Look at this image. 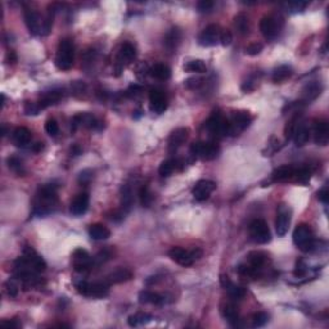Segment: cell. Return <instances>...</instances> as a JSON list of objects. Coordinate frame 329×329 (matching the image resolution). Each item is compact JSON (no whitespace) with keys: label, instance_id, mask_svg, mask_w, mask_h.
Here are the masks:
<instances>
[{"label":"cell","instance_id":"1","mask_svg":"<svg viewBox=\"0 0 329 329\" xmlns=\"http://www.w3.org/2000/svg\"><path fill=\"white\" fill-rule=\"evenodd\" d=\"M57 202V186L53 184L44 185L36 193L35 201H34V212L40 216L49 214L53 211V207H55Z\"/></svg>","mask_w":329,"mask_h":329},{"label":"cell","instance_id":"2","mask_svg":"<svg viewBox=\"0 0 329 329\" xmlns=\"http://www.w3.org/2000/svg\"><path fill=\"white\" fill-rule=\"evenodd\" d=\"M73 58H75V47L71 39L65 37L61 40L58 45L57 55H55V65L59 70L67 71L73 65Z\"/></svg>","mask_w":329,"mask_h":329},{"label":"cell","instance_id":"3","mask_svg":"<svg viewBox=\"0 0 329 329\" xmlns=\"http://www.w3.org/2000/svg\"><path fill=\"white\" fill-rule=\"evenodd\" d=\"M76 290L80 294L90 298H104L110 293V284L104 282L89 283L85 280L76 283Z\"/></svg>","mask_w":329,"mask_h":329},{"label":"cell","instance_id":"4","mask_svg":"<svg viewBox=\"0 0 329 329\" xmlns=\"http://www.w3.org/2000/svg\"><path fill=\"white\" fill-rule=\"evenodd\" d=\"M293 242L304 252L312 251L315 247V238L311 228L306 224H301L294 229L293 232Z\"/></svg>","mask_w":329,"mask_h":329},{"label":"cell","instance_id":"5","mask_svg":"<svg viewBox=\"0 0 329 329\" xmlns=\"http://www.w3.org/2000/svg\"><path fill=\"white\" fill-rule=\"evenodd\" d=\"M168 256L172 261L176 264L182 265V266H190L193 265L196 260L201 258L202 256V251L200 248H194V250H184L182 247H172L171 250L168 251Z\"/></svg>","mask_w":329,"mask_h":329},{"label":"cell","instance_id":"6","mask_svg":"<svg viewBox=\"0 0 329 329\" xmlns=\"http://www.w3.org/2000/svg\"><path fill=\"white\" fill-rule=\"evenodd\" d=\"M190 153L202 161H212L220 153V147L216 143L197 142L190 146Z\"/></svg>","mask_w":329,"mask_h":329},{"label":"cell","instance_id":"7","mask_svg":"<svg viewBox=\"0 0 329 329\" xmlns=\"http://www.w3.org/2000/svg\"><path fill=\"white\" fill-rule=\"evenodd\" d=\"M250 237L255 243L268 244L272 240V232L269 229V225L261 219H256L250 224Z\"/></svg>","mask_w":329,"mask_h":329},{"label":"cell","instance_id":"8","mask_svg":"<svg viewBox=\"0 0 329 329\" xmlns=\"http://www.w3.org/2000/svg\"><path fill=\"white\" fill-rule=\"evenodd\" d=\"M280 27H282V19L274 15L265 16L260 22V30L266 40L275 39L279 34Z\"/></svg>","mask_w":329,"mask_h":329},{"label":"cell","instance_id":"9","mask_svg":"<svg viewBox=\"0 0 329 329\" xmlns=\"http://www.w3.org/2000/svg\"><path fill=\"white\" fill-rule=\"evenodd\" d=\"M206 129L216 136L229 135V120L220 113H214L206 122Z\"/></svg>","mask_w":329,"mask_h":329},{"label":"cell","instance_id":"10","mask_svg":"<svg viewBox=\"0 0 329 329\" xmlns=\"http://www.w3.org/2000/svg\"><path fill=\"white\" fill-rule=\"evenodd\" d=\"M220 34L221 30L218 25H210L200 34L198 36V44L202 47H215L220 43Z\"/></svg>","mask_w":329,"mask_h":329},{"label":"cell","instance_id":"11","mask_svg":"<svg viewBox=\"0 0 329 329\" xmlns=\"http://www.w3.org/2000/svg\"><path fill=\"white\" fill-rule=\"evenodd\" d=\"M72 258H73V266H75L76 272L85 273L89 272L90 269H93V258L90 257V255L88 254L86 250L77 248L72 255Z\"/></svg>","mask_w":329,"mask_h":329},{"label":"cell","instance_id":"12","mask_svg":"<svg viewBox=\"0 0 329 329\" xmlns=\"http://www.w3.org/2000/svg\"><path fill=\"white\" fill-rule=\"evenodd\" d=\"M216 188V184H215L212 180H200V182L194 185L192 193H193L194 200L198 201V202H202V201H206L211 193Z\"/></svg>","mask_w":329,"mask_h":329},{"label":"cell","instance_id":"13","mask_svg":"<svg viewBox=\"0 0 329 329\" xmlns=\"http://www.w3.org/2000/svg\"><path fill=\"white\" fill-rule=\"evenodd\" d=\"M251 117L247 112H237L229 121V135H238L250 125Z\"/></svg>","mask_w":329,"mask_h":329},{"label":"cell","instance_id":"14","mask_svg":"<svg viewBox=\"0 0 329 329\" xmlns=\"http://www.w3.org/2000/svg\"><path fill=\"white\" fill-rule=\"evenodd\" d=\"M23 257L27 261V264L37 273L44 272L47 269V262L44 261V258L34 250L33 247H26L25 251H23Z\"/></svg>","mask_w":329,"mask_h":329},{"label":"cell","instance_id":"15","mask_svg":"<svg viewBox=\"0 0 329 329\" xmlns=\"http://www.w3.org/2000/svg\"><path fill=\"white\" fill-rule=\"evenodd\" d=\"M149 106L150 111L154 112V113H164L167 108V99L164 97V94L162 93L161 90L153 89L150 90L149 93Z\"/></svg>","mask_w":329,"mask_h":329},{"label":"cell","instance_id":"16","mask_svg":"<svg viewBox=\"0 0 329 329\" xmlns=\"http://www.w3.org/2000/svg\"><path fill=\"white\" fill-rule=\"evenodd\" d=\"M188 138H189V129L188 128H179V129L174 130L168 138V150L176 152L178 148L182 147L183 144L188 140Z\"/></svg>","mask_w":329,"mask_h":329},{"label":"cell","instance_id":"17","mask_svg":"<svg viewBox=\"0 0 329 329\" xmlns=\"http://www.w3.org/2000/svg\"><path fill=\"white\" fill-rule=\"evenodd\" d=\"M291 224V211L284 206H280L278 211V218H276L275 229L278 237H284L290 229Z\"/></svg>","mask_w":329,"mask_h":329},{"label":"cell","instance_id":"18","mask_svg":"<svg viewBox=\"0 0 329 329\" xmlns=\"http://www.w3.org/2000/svg\"><path fill=\"white\" fill-rule=\"evenodd\" d=\"M314 140L315 143L322 147H326L329 142V125L326 120L316 121L314 125Z\"/></svg>","mask_w":329,"mask_h":329},{"label":"cell","instance_id":"19","mask_svg":"<svg viewBox=\"0 0 329 329\" xmlns=\"http://www.w3.org/2000/svg\"><path fill=\"white\" fill-rule=\"evenodd\" d=\"M89 208V194L88 193H80L77 194L70 206V212L73 216H81L85 214Z\"/></svg>","mask_w":329,"mask_h":329},{"label":"cell","instance_id":"20","mask_svg":"<svg viewBox=\"0 0 329 329\" xmlns=\"http://www.w3.org/2000/svg\"><path fill=\"white\" fill-rule=\"evenodd\" d=\"M220 280H221L222 287L228 291V294L232 297L233 300H242V298H244V296H246V291H244L243 287H239L237 286V284H234V283L229 279V276L228 275H221Z\"/></svg>","mask_w":329,"mask_h":329},{"label":"cell","instance_id":"21","mask_svg":"<svg viewBox=\"0 0 329 329\" xmlns=\"http://www.w3.org/2000/svg\"><path fill=\"white\" fill-rule=\"evenodd\" d=\"M23 15H25L26 26H27L30 34L37 35L40 33V27H41L40 17L37 15V12L31 9V8H25V13Z\"/></svg>","mask_w":329,"mask_h":329},{"label":"cell","instance_id":"22","mask_svg":"<svg viewBox=\"0 0 329 329\" xmlns=\"http://www.w3.org/2000/svg\"><path fill=\"white\" fill-rule=\"evenodd\" d=\"M132 278V273L131 270L126 268H120L115 272H112L111 274H108L106 276V279L104 282L107 283V284H120V283H125L128 280H130Z\"/></svg>","mask_w":329,"mask_h":329},{"label":"cell","instance_id":"23","mask_svg":"<svg viewBox=\"0 0 329 329\" xmlns=\"http://www.w3.org/2000/svg\"><path fill=\"white\" fill-rule=\"evenodd\" d=\"M309 138H310V129H309L308 124H305V122H297L293 132V140L297 147L305 146V144L308 143Z\"/></svg>","mask_w":329,"mask_h":329},{"label":"cell","instance_id":"24","mask_svg":"<svg viewBox=\"0 0 329 329\" xmlns=\"http://www.w3.org/2000/svg\"><path fill=\"white\" fill-rule=\"evenodd\" d=\"M294 175H296V168L290 164H284L274 170L272 179L273 182H287V180L293 179Z\"/></svg>","mask_w":329,"mask_h":329},{"label":"cell","instance_id":"25","mask_svg":"<svg viewBox=\"0 0 329 329\" xmlns=\"http://www.w3.org/2000/svg\"><path fill=\"white\" fill-rule=\"evenodd\" d=\"M31 131L27 128H17L15 131L12 132V140L17 147H25L31 142Z\"/></svg>","mask_w":329,"mask_h":329},{"label":"cell","instance_id":"26","mask_svg":"<svg viewBox=\"0 0 329 329\" xmlns=\"http://www.w3.org/2000/svg\"><path fill=\"white\" fill-rule=\"evenodd\" d=\"M221 315L224 316L226 322L229 323L230 326L237 327L238 326V322H239V314H238V310L232 302H225V304L221 305Z\"/></svg>","mask_w":329,"mask_h":329},{"label":"cell","instance_id":"27","mask_svg":"<svg viewBox=\"0 0 329 329\" xmlns=\"http://www.w3.org/2000/svg\"><path fill=\"white\" fill-rule=\"evenodd\" d=\"M63 98V90L61 89H53L48 91V93H44L41 99L37 102L40 104V107L47 108L49 106H53V104H57L59 100Z\"/></svg>","mask_w":329,"mask_h":329},{"label":"cell","instance_id":"28","mask_svg":"<svg viewBox=\"0 0 329 329\" xmlns=\"http://www.w3.org/2000/svg\"><path fill=\"white\" fill-rule=\"evenodd\" d=\"M322 84L318 81H311L309 82L308 85L304 88V90H302V98H304L305 102H312V100L316 99L322 94Z\"/></svg>","mask_w":329,"mask_h":329},{"label":"cell","instance_id":"29","mask_svg":"<svg viewBox=\"0 0 329 329\" xmlns=\"http://www.w3.org/2000/svg\"><path fill=\"white\" fill-rule=\"evenodd\" d=\"M132 204H134V193H132V188L130 184H124L121 186V207L122 212L126 214L131 210Z\"/></svg>","mask_w":329,"mask_h":329},{"label":"cell","instance_id":"30","mask_svg":"<svg viewBox=\"0 0 329 329\" xmlns=\"http://www.w3.org/2000/svg\"><path fill=\"white\" fill-rule=\"evenodd\" d=\"M266 260H268V255L262 251H251L250 254L247 255L248 265L255 269H258V270L264 266Z\"/></svg>","mask_w":329,"mask_h":329},{"label":"cell","instance_id":"31","mask_svg":"<svg viewBox=\"0 0 329 329\" xmlns=\"http://www.w3.org/2000/svg\"><path fill=\"white\" fill-rule=\"evenodd\" d=\"M136 50L134 45L130 43H124L118 50V62L121 63H130L132 59H135Z\"/></svg>","mask_w":329,"mask_h":329},{"label":"cell","instance_id":"32","mask_svg":"<svg viewBox=\"0 0 329 329\" xmlns=\"http://www.w3.org/2000/svg\"><path fill=\"white\" fill-rule=\"evenodd\" d=\"M89 236L94 240H104L111 237V232L107 226L102 224H94L89 228Z\"/></svg>","mask_w":329,"mask_h":329},{"label":"cell","instance_id":"33","mask_svg":"<svg viewBox=\"0 0 329 329\" xmlns=\"http://www.w3.org/2000/svg\"><path fill=\"white\" fill-rule=\"evenodd\" d=\"M149 73L152 77L157 80H162V81H166L171 77V70L167 67L166 65H162V63H157L154 65L153 67L149 70Z\"/></svg>","mask_w":329,"mask_h":329},{"label":"cell","instance_id":"34","mask_svg":"<svg viewBox=\"0 0 329 329\" xmlns=\"http://www.w3.org/2000/svg\"><path fill=\"white\" fill-rule=\"evenodd\" d=\"M292 75H293V70H292V67H291V66L283 65L279 66V67L275 68V70L273 71L272 79L274 82L279 84V82H283L286 81L287 79H290Z\"/></svg>","mask_w":329,"mask_h":329},{"label":"cell","instance_id":"35","mask_svg":"<svg viewBox=\"0 0 329 329\" xmlns=\"http://www.w3.org/2000/svg\"><path fill=\"white\" fill-rule=\"evenodd\" d=\"M139 302L140 304L162 305L164 302V297L161 294L154 293V292H150V291H142L139 293Z\"/></svg>","mask_w":329,"mask_h":329},{"label":"cell","instance_id":"36","mask_svg":"<svg viewBox=\"0 0 329 329\" xmlns=\"http://www.w3.org/2000/svg\"><path fill=\"white\" fill-rule=\"evenodd\" d=\"M180 164L179 160H174V158H168V160H164L161 162L160 167H158V174L162 176V178H167L174 172L178 166Z\"/></svg>","mask_w":329,"mask_h":329},{"label":"cell","instance_id":"37","mask_svg":"<svg viewBox=\"0 0 329 329\" xmlns=\"http://www.w3.org/2000/svg\"><path fill=\"white\" fill-rule=\"evenodd\" d=\"M234 27L240 35H247L250 33V19L244 13H238L234 17Z\"/></svg>","mask_w":329,"mask_h":329},{"label":"cell","instance_id":"38","mask_svg":"<svg viewBox=\"0 0 329 329\" xmlns=\"http://www.w3.org/2000/svg\"><path fill=\"white\" fill-rule=\"evenodd\" d=\"M180 37H182V33H180L179 29H171L167 33L166 37H164V45L168 48V49H174L176 48V45L179 44Z\"/></svg>","mask_w":329,"mask_h":329},{"label":"cell","instance_id":"39","mask_svg":"<svg viewBox=\"0 0 329 329\" xmlns=\"http://www.w3.org/2000/svg\"><path fill=\"white\" fill-rule=\"evenodd\" d=\"M150 320H152V315L146 314V312H138V314L129 316L128 323L130 327H138L142 324H147Z\"/></svg>","mask_w":329,"mask_h":329},{"label":"cell","instance_id":"40","mask_svg":"<svg viewBox=\"0 0 329 329\" xmlns=\"http://www.w3.org/2000/svg\"><path fill=\"white\" fill-rule=\"evenodd\" d=\"M184 70L186 72H194V73H204L207 72V66L203 61L201 59H194V61L188 62L185 66H184Z\"/></svg>","mask_w":329,"mask_h":329},{"label":"cell","instance_id":"41","mask_svg":"<svg viewBox=\"0 0 329 329\" xmlns=\"http://www.w3.org/2000/svg\"><path fill=\"white\" fill-rule=\"evenodd\" d=\"M139 198H140V204L143 207H149L152 204V201H153V196L150 193L149 186L148 184H144L139 190Z\"/></svg>","mask_w":329,"mask_h":329},{"label":"cell","instance_id":"42","mask_svg":"<svg viewBox=\"0 0 329 329\" xmlns=\"http://www.w3.org/2000/svg\"><path fill=\"white\" fill-rule=\"evenodd\" d=\"M8 167L11 168L12 171L17 174V175L22 176L25 175V166H23V162L19 160L18 157H9L8 158Z\"/></svg>","mask_w":329,"mask_h":329},{"label":"cell","instance_id":"43","mask_svg":"<svg viewBox=\"0 0 329 329\" xmlns=\"http://www.w3.org/2000/svg\"><path fill=\"white\" fill-rule=\"evenodd\" d=\"M284 7L291 13H298V12H302L305 8L308 7V3H305V1H290V3L284 4Z\"/></svg>","mask_w":329,"mask_h":329},{"label":"cell","instance_id":"44","mask_svg":"<svg viewBox=\"0 0 329 329\" xmlns=\"http://www.w3.org/2000/svg\"><path fill=\"white\" fill-rule=\"evenodd\" d=\"M269 322V315L266 312H257L252 316V326L255 328H260L264 327Z\"/></svg>","mask_w":329,"mask_h":329},{"label":"cell","instance_id":"45","mask_svg":"<svg viewBox=\"0 0 329 329\" xmlns=\"http://www.w3.org/2000/svg\"><path fill=\"white\" fill-rule=\"evenodd\" d=\"M45 131L49 134L50 136H55L59 132V125L58 122L54 120V118H49L47 122H45Z\"/></svg>","mask_w":329,"mask_h":329},{"label":"cell","instance_id":"46","mask_svg":"<svg viewBox=\"0 0 329 329\" xmlns=\"http://www.w3.org/2000/svg\"><path fill=\"white\" fill-rule=\"evenodd\" d=\"M43 108L40 107L39 103H33V102H27L25 104V113L27 116H36L39 115L40 111H41Z\"/></svg>","mask_w":329,"mask_h":329},{"label":"cell","instance_id":"47","mask_svg":"<svg viewBox=\"0 0 329 329\" xmlns=\"http://www.w3.org/2000/svg\"><path fill=\"white\" fill-rule=\"evenodd\" d=\"M262 49H264V45L261 43H252L246 48V53L254 57V55H257V54L261 53Z\"/></svg>","mask_w":329,"mask_h":329},{"label":"cell","instance_id":"48","mask_svg":"<svg viewBox=\"0 0 329 329\" xmlns=\"http://www.w3.org/2000/svg\"><path fill=\"white\" fill-rule=\"evenodd\" d=\"M233 41V35L229 30H221L220 34V44L222 47H229Z\"/></svg>","mask_w":329,"mask_h":329},{"label":"cell","instance_id":"49","mask_svg":"<svg viewBox=\"0 0 329 329\" xmlns=\"http://www.w3.org/2000/svg\"><path fill=\"white\" fill-rule=\"evenodd\" d=\"M297 117H293L292 120H291L288 124H287L286 129H284V134H286V139H292L293 138V132H294V128H296L297 125Z\"/></svg>","mask_w":329,"mask_h":329},{"label":"cell","instance_id":"50","mask_svg":"<svg viewBox=\"0 0 329 329\" xmlns=\"http://www.w3.org/2000/svg\"><path fill=\"white\" fill-rule=\"evenodd\" d=\"M214 8V1L211 0H201L197 3V9L201 13H207Z\"/></svg>","mask_w":329,"mask_h":329},{"label":"cell","instance_id":"51","mask_svg":"<svg viewBox=\"0 0 329 329\" xmlns=\"http://www.w3.org/2000/svg\"><path fill=\"white\" fill-rule=\"evenodd\" d=\"M91 178H93V172L90 170H84V171L80 172L79 183L80 184H88L91 180Z\"/></svg>","mask_w":329,"mask_h":329},{"label":"cell","instance_id":"52","mask_svg":"<svg viewBox=\"0 0 329 329\" xmlns=\"http://www.w3.org/2000/svg\"><path fill=\"white\" fill-rule=\"evenodd\" d=\"M202 79H198V77H194V79H189L185 81V86L189 88V89H196V88H200L202 85Z\"/></svg>","mask_w":329,"mask_h":329},{"label":"cell","instance_id":"53","mask_svg":"<svg viewBox=\"0 0 329 329\" xmlns=\"http://www.w3.org/2000/svg\"><path fill=\"white\" fill-rule=\"evenodd\" d=\"M142 93V88L139 85H131L129 89L126 90V95L128 97H136V95H139Z\"/></svg>","mask_w":329,"mask_h":329},{"label":"cell","instance_id":"54","mask_svg":"<svg viewBox=\"0 0 329 329\" xmlns=\"http://www.w3.org/2000/svg\"><path fill=\"white\" fill-rule=\"evenodd\" d=\"M318 198H319V201L322 202V203L328 204V201H329V192H328V189H327V188H323L322 190H319Z\"/></svg>","mask_w":329,"mask_h":329},{"label":"cell","instance_id":"55","mask_svg":"<svg viewBox=\"0 0 329 329\" xmlns=\"http://www.w3.org/2000/svg\"><path fill=\"white\" fill-rule=\"evenodd\" d=\"M71 89H72V91H73V94H79V93H82V91H85V85H84L82 82L76 81L71 85Z\"/></svg>","mask_w":329,"mask_h":329},{"label":"cell","instance_id":"56","mask_svg":"<svg viewBox=\"0 0 329 329\" xmlns=\"http://www.w3.org/2000/svg\"><path fill=\"white\" fill-rule=\"evenodd\" d=\"M5 287H7V292H8V294H9V296H11V297H16V296H17V294H18V288L15 286V284H13V283L8 282L7 284H5Z\"/></svg>","mask_w":329,"mask_h":329},{"label":"cell","instance_id":"57","mask_svg":"<svg viewBox=\"0 0 329 329\" xmlns=\"http://www.w3.org/2000/svg\"><path fill=\"white\" fill-rule=\"evenodd\" d=\"M3 326H8L11 327V328H21V323L16 322V320H8V322H1Z\"/></svg>","mask_w":329,"mask_h":329},{"label":"cell","instance_id":"58","mask_svg":"<svg viewBox=\"0 0 329 329\" xmlns=\"http://www.w3.org/2000/svg\"><path fill=\"white\" fill-rule=\"evenodd\" d=\"M43 149H44V144L40 143V142H37V143L34 144L33 148H31V150H33V152H35V153H40V152H41Z\"/></svg>","mask_w":329,"mask_h":329},{"label":"cell","instance_id":"59","mask_svg":"<svg viewBox=\"0 0 329 329\" xmlns=\"http://www.w3.org/2000/svg\"><path fill=\"white\" fill-rule=\"evenodd\" d=\"M71 152L73 154H75V156H79V154L81 153V149H80V148L77 147V146H73V148H71Z\"/></svg>","mask_w":329,"mask_h":329},{"label":"cell","instance_id":"60","mask_svg":"<svg viewBox=\"0 0 329 329\" xmlns=\"http://www.w3.org/2000/svg\"><path fill=\"white\" fill-rule=\"evenodd\" d=\"M1 135H3V136L7 135V126H5V125H3V132H1Z\"/></svg>","mask_w":329,"mask_h":329},{"label":"cell","instance_id":"61","mask_svg":"<svg viewBox=\"0 0 329 329\" xmlns=\"http://www.w3.org/2000/svg\"><path fill=\"white\" fill-rule=\"evenodd\" d=\"M4 104H5V95L1 94V107H4Z\"/></svg>","mask_w":329,"mask_h":329}]
</instances>
